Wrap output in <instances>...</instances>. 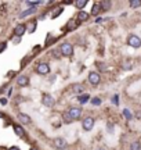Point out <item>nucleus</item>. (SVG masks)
Returning a JSON list of instances; mask_svg holds the SVG:
<instances>
[{
  "label": "nucleus",
  "mask_w": 141,
  "mask_h": 150,
  "mask_svg": "<svg viewBox=\"0 0 141 150\" xmlns=\"http://www.w3.org/2000/svg\"><path fill=\"white\" fill-rule=\"evenodd\" d=\"M60 52H61V54L65 56V57H72V56H73V46H72L69 42L62 43L60 47Z\"/></svg>",
  "instance_id": "f257e3e1"
},
{
  "label": "nucleus",
  "mask_w": 141,
  "mask_h": 150,
  "mask_svg": "<svg viewBox=\"0 0 141 150\" xmlns=\"http://www.w3.org/2000/svg\"><path fill=\"white\" fill-rule=\"evenodd\" d=\"M42 103H43V106H46V107H53L54 106V97L51 96V95H49V93H44L43 96H42Z\"/></svg>",
  "instance_id": "f03ea898"
},
{
  "label": "nucleus",
  "mask_w": 141,
  "mask_h": 150,
  "mask_svg": "<svg viewBox=\"0 0 141 150\" xmlns=\"http://www.w3.org/2000/svg\"><path fill=\"white\" fill-rule=\"evenodd\" d=\"M36 72L40 75H47L50 72V65L47 63H39L36 65Z\"/></svg>",
  "instance_id": "7ed1b4c3"
},
{
  "label": "nucleus",
  "mask_w": 141,
  "mask_h": 150,
  "mask_svg": "<svg viewBox=\"0 0 141 150\" xmlns=\"http://www.w3.org/2000/svg\"><path fill=\"white\" fill-rule=\"evenodd\" d=\"M53 145H54V147L57 150H64V149H66L68 143H66V140L64 138H55L53 140Z\"/></svg>",
  "instance_id": "20e7f679"
},
{
  "label": "nucleus",
  "mask_w": 141,
  "mask_h": 150,
  "mask_svg": "<svg viewBox=\"0 0 141 150\" xmlns=\"http://www.w3.org/2000/svg\"><path fill=\"white\" fill-rule=\"evenodd\" d=\"M127 43H129V46H131V47L138 49L141 46V39L137 35H130L129 39H127Z\"/></svg>",
  "instance_id": "39448f33"
},
{
  "label": "nucleus",
  "mask_w": 141,
  "mask_h": 150,
  "mask_svg": "<svg viewBox=\"0 0 141 150\" xmlns=\"http://www.w3.org/2000/svg\"><path fill=\"white\" fill-rule=\"evenodd\" d=\"M82 127L84 131H91L93 127H94V118L93 117H86L83 121H82Z\"/></svg>",
  "instance_id": "423d86ee"
},
{
  "label": "nucleus",
  "mask_w": 141,
  "mask_h": 150,
  "mask_svg": "<svg viewBox=\"0 0 141 150\" xmlns=\"http://www.w3.org/2000/svg\"><path fill=\"white\" fill-rule=\"evenodd\" d=\"M68 114L70 115V118L75 121V120H79L82 117V108L80 107H72L68 110Z\"/></svg>",
  "instance_id": "0eeeda50"
},
{
  "label": "nucleus",
  "mask_w": 141,
  "mask_h": 150,
  "mask_svg": "<svg viewBox=\"0 0 141 150\" xmlns=\"http://www.w3.org/2000/svg\"><path fill=\"white\" fill-rule=\"evenodd\" d=\"M89 82H90L91 85H98V83L101 82V76H100V74H98V72H94V71L89 72Z\"/></svg>",
  "instance_id": "6e6552de"
},
{
  "label": "nucleus",
  "mask_w": 141,
  "mask_h": 150,
  "mask_svg": "<svg viewBox=\"0 0 141 150\" xmlns=\"http://www.w3.org/2000/svg\"><path fill=\"white\" fill-rule=\"evenodd\" d=\"M25 32H27V25H25V24H20V25H17L15 29H14V35H15L17 38H21Z\"/></svg>",
  "instance_id": "1a4fd4ad"
},
{
  "label": "nucleus",
  "mask_w": 141,
  "mask_h": 150,
  "mask_svg": "<svg viewBox=\"0 0 141 150\" xmlns=\"http://www.w3.org/2000/svg\"><path fill=\"white\" fill-rule=\"evenodd\" d=\"M18 120L21 121V124H24V125H28V124H31V117L29 115H27V114H24V112H20L18 114Z\"/></svg>",
  "instance_id": "9d476101"
},
{
  "label": "nucleus",
  "mask_w": 141,
  "mask_h": 150,
  "mask_svg": "<svg viewBox=\"0 0 141 150\" xmlns=\"http://www.w3.org/2000/svg\"><path fill=\"white\" fill-rule=\"evenodd\" d=\"M89 18H90V14L86 13V11H79V13H77V21L79 22L89 21Z\"/></svg>",
  "instance_id": "9b49d317"
},
{
  "label": "nucleus",
  "mask_w": 141,
  "mask_h": 150,
  "mask_svg": "<svg viewBox=\"0 0 141 150\" xmlns=\"http://www.w3.org/2000/svg\"><path fill=\"white\" fill-rule=\"evenodd\" d=\"M17 83L20 86H27L29 83V78H28L27 75H21V76L17 78Z\"/></svg>",
  "instance_id": "f8f14e48"
},
{
  "label": "nucleus",
  "mask_w": 141,
  "mask_h": 150,
  "mask_svg": "<svg viewBox=\"0 0 141 150\" xmlns=\"http://www.w3.org/2000/svg\"><path fill=\"white\" fill-rule=\"evenodd\" d=\"M14 132H15L18 136H21V138H25V135H27L25 129L22 128L21 125H14Z\"/></svg>",
  "instance_id": "ddd939ff"
},
{
  "label": "nucleus",
  "mask_w": 141,
  "mask_h": 150,
  "mask_svg": "<svg viewBox=\"0 0 141 150\" xmlns=\"http://www.w3.org/2000/svg\"><path fill=\"white\" fill-rule=\"evenodd\" d=\"M111 6H112V3H111V1H108V0H104V1H101V3H100V8H101V11H108L109 8H111Z\"/></svg>",
  "instance_id": "4468645a"
},
{
  "label": "nucleus",
  "mask_w": 141,
  "mask_h": 150,
  "mask_svg": "<svg viewBox=\"0 0 141 150\" xmlns=\"http://www.w3.org/2000/svg\"><path fill=\"white\" fill-rule=\"evenodd\" d=\"M35 13H36V8H35V7H31V8H28L27 11L21 13V14H20V18H25V17L31 16V14H35Z\"/></svg>",
  "instance_id": "2eb2a0df"
},
{
  "label": "nucleus",
  "mask_w": 141,
  "mask_h": 150,
  "mask_svg": "<svg viewBox=\"0 0 141 150\" xmlns=\"http://www.w3.org/2000/svg\"><path fill=\"white\" fill-rule=\"evenodd\" d=\"M75 6L79 8V10H82L84 6H87V0H76L75 1Z\"/></svg>",
  "instance_id": "dca6fc26"
},
{
  "label": "nucleus",
  "mask_w": 141,
  "mask_h": 150,
  "mask_svg": "<svg viewBox=\"0 0 141 150\" xmlns=\"http://www.w3.org/2000/svg\"><path fill=\"white\" fill-rule=\"evenodd\" d=\"M62 120H64V122H65V124H70V122H73V120L70 118V115L68 114V111L62 114Z\"/></svg>",
  "instance_id": "f3484780"
},
{
  "label": "nucleus",
  "mask_w": 141,
  "mask_h": 150,
  "mask_svg": "<svg viewBox=\"0 0 141 150\" xmlns=\"http://www.w3.org/2000/svg\"><path fill=\"white\" fill-rule=\"evenodd\" d=\"M100 11H101V8H100V4L94 3V4H93V8H91V14H93V16H97Z\"/></svg>",
  "instance_id": "a211bd4d"
},
{
  "label": "nucleus",
  "mask_w": 141,
  "mask_h": 150,
  "mask_svg": "<svg viewBox=\"0 0 141 150\" xmlns=\"http://www.w3.org/2000/svg\"><path fill=\"white\" fill-rule=\"evenodd\" d=\"M77 25H79V21H77V22H76V21H70V22H68L66 29H68V31H72V29H75Z\"/></svg>",
  "instance_id": "6ab92c4d"
},
{
  "label": "nucleus",
  "mask_w": 141,
  "mask_h": 150,
  "mask_svg": "<svg viewBox=\"0 0 141 150\" xmlns=\"http://www.w3.org/2000/svg\"><path fill=\"white\" fill-rule=\"evenodd\" d=\"M89 99H90V96H89V95H82V96H79V99H77V100H79V103H80V104H84V103L89 102Z\"/></svg>",
  "instance_id": "aec40b11"
},
{
  "label": "nucleus",
  "mask_w": 141,
  "mask_h": 150,
  "mask_svg": "<svg viewBox=\"0 0 141 150\" xmlns=\"http://www.w3.org/2000/svg\"><path fill=\"white\" fill-rule=\"evenodd\" d=\"M73 91H75L76 93H82V92L84 91V88H83V85H80V83H76V85L73 86Z\"/></svg>",
  "instance_id": "412c9836"
},
{
  "label": "nucleus",
  "mask_w": 141,
  "mask_h": 150,
  "mask_svg": "<svg viewBox=\"0 0 141 150\" xmlns=\"http://www.w3.org/2000/svg\"><path fill=\"white\" fill-rule=\"evenodd\" d=\"M130 150H141V145L140 142H133L130 146Z\"/></svg>",
  "instance_id": "4be33fe9"
},
{
  "label": "nucleus",
  "mask_w": 141,
  "mask_h": 150,
  "mask_svg": "<svg viewBox=\"0 0 141 150\" xmlns=\"http://www.w3.org/2000/svg\"><path fill=\"white\" fill-rule=\"evenodd\" d=\"M140 6H141V0H133V1H130V7H133V8H137Z\"/></svg>",
  "instance_id": "5701e85b"
},
{
  "label": "nucleus",
  "mask_w": 141,
  "mask_h": 150,
  "mask_svg": "<svg viewBox=\"0 0 141 150\" xmlns=\"http://www.w3.org/2000/svg\"><path fill=\"white\" fill-rule=\"evenodd\" d=\"M91 104L93 106H100V104H101V99H100V97H93Z\"/></svg>",
  "instance_id": "b1692460"
},
{
  "label": "nucleus",
  "mask_w": 141,
  "mask_h": 150,
  "mask_svg": "<svg viewBox=\"0 0 141 150\" xmlns=\"http://www.w3.org/2000/svg\"><path fill=\"white\" fill-rule=\"evenodd\" d=\"M97 67L100 68V71H103V72H105V71H108V67H107V65L104 64V63H98Z\"/></svg>",
  "instance_id": "393cba45"
},
{
  "label": "nucleus",
  "mask_w": 141,
  "mask_h": 150,
  "mask_svg": "<svg viewBox=\"0 0 141 150\" xmlns=\"http://www.w3.org/2000/svg\"><path fill=\"white\" fill-rule=\"evenodd\" d=\"M123 115H125V117L127 118V120H131V112L129 111L127 108H125V110H123Z\"/></svg>",
  "instance_id": "a878e982"
},
{
  "label": "nucleus",
  "mask_w": 141,
  "mask_h": 150,
  "mask_svg": "<svg viewBox=\"0 0 141 150\" xmlns=\"http://www.w3.org/2000/svg\"><path fill=\"white\" fill-rule=\"evenodd\" d=\"M61 13H62V8L60 7V8H57V11H55V13H53V16H51V17H53V18H55V17L60 16Z\"/></svg>",
  "instance_id": "bb28decb"
},
{
  "label": "nucleus",
  "mask_w": 141,
  "mask_h": 150,
  "mask_svg": "<svg viewBox=\"0 0 141 150\" xmlns=\"http://www.w3.org/2000/svg\"><path fill=\"white\" fill-rule=\"evenodd\" d=\"M6 47H7V42H1V43H0V53H1V52H4Z\"/></svg>",
  "instance_id": "cd10ccee"
},
{
  "label": "nucleus",
  "mask_w": 141,
  "mask_h": 150,
  "mask_svg": "<svg viewBox=\"0 0 141 150\" xmlns=\"http://www.w3.org/2000/svg\"><path fill=\"white\" fill-rule=\"evenodd\" d=\"M118 99H119V96H118V95H115V96L112 97V103H114V104H116V106L119 104V100H118Z\"/></svg>",
  "instance_id": "c85d7f7f"
},
{
  "label": "nucleus",
  "mask_w": 141,
  "mask_h": 150,
  "mask_svg": "<svg viewBox=\"0 0 141 150\" xmlns=\"http://www.w3.org/2000/svg\"><path fill=\"white\" fill-rule=\"evenodd\" d=\"M0 102H1V104H3V106H4V104H7V100H6V99H1Z\"/></svg>",
  "instance_id": "c756f323"
},
{
  "label": "nucleus",
  "mask_w": 141,
  "mask_h": 150,
  "mask_svg": "<svg viewBox=\"0 0 141 150\" xmlns=\"http://www.w3.org/2000/svg\"><path fill=\"white\" fill-rule=\"evenodd\" d=\"M10 150H20L18 147H15V146H13V147H10Z\"/></svg>",
  "instance_id": "7c9ffc66"
},
{
  "label": "nucleus",
  "mask_w": 141,
  "mask_h": 150,
  "mask_svg": "<svg viewBox=\"0 0 141 150\" xmlns=\"http://www.w3.org/2000/svg\"><path fill=\"white\" fill-rule=\"evenodd\" d=\"M1 117H3V114H1V112H0V118H1Z\"/></svg>",
  "instance_id": "2f4dec72"
},
{
  "label": "nucleus",
  "mask_w": 141,
  "mask_h": 150,
  "mask_svg": "<svg viewBox=\"0 0 141 150\" xmlns=\"http://www.w3.org/2000/svg\"><path fill=\"white\" fill-rule=\"evenodd\" d=\"M31 150H39V149H31Z\"/></svg>",
  "instance_id": "473e14b6"
}]
</instances>
